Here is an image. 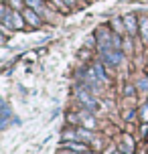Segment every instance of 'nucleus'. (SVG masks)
I'll use <instances>...</instances> for the list:
<instances>
[{
  "mask_svg": "<svg viewBox=\"0 0 148 154\" xmlns=\"http://www.w3.org/2000/svg\"><path fill=\"white\" fill-rule=\"evenodd\" d=\"M112 29L118 32V35H122L126 31V24H124V18H114V23H112Z\"/></svg>",
  "mask_w": 148,
  "mask_h": 154,
  "instance_id": "obj_13",
  "label": "nucleus"
},
{
  "mask_svg": "<svg viewBox=\"0 0 148 154\" xmlns=\"http://www.w3.org/2000/svg\"><path fill=\"white\" fill-rule=\"evenodd\" d=\"M140 37H142V43L148 45V16L140 18Z\"/></svg>",
  "mask_w": 148,
  "mask_h": 154,
  "instance_id": "obj_12",
  "label": "nucleus"
},
{
  "mask_svg": "<svg viewBox=\"0 0 148 154\" xmlns=\"http://www.w3.org/2000/svg\"><path fill=\"white\" fill-rule=\"evenodd\" d=\"M24 2H26V6H29V8L37 10L41 16L47 14V8H45V4H43V0H24Z\"/></svg>",
  "mask_w": 148,
  "mask_h": 154,
  "instance_id": "obj_11",
  "label": "nucleus"
},
{
  "mask_svg": "<svg viewBox=\"0 0 148 154\" xmlns=\"http://www.w3.org/2000/svg\"><path fill=\"white\" fill-rule=\"evenodd\" d=\"M61 148H65V150H73V152H87V144H83L81 140L79 142H75V140H67V142H63Z\"/></svg>",
  "mask_w": 148,
  "mask_h": 154,
  "instance_id": "obj_7",
  "label": "nucleus"
},
{
  "mask_svg": "<svg viewBox=\"0 0 148 154\" xmlns=\"http://www.w3.org/2000/svg\"><path fill=\"white\" fill-rule=\"evenodd\" d=\"M69 120L71 122H75L77 120L83 128H87V130H95V126H97V122H95V118H94V112L91 109H79L77 114H71L69 116Z\"/></svg>",
  "mask_w": 148,
  "mask_h": 154,
  "instance_id": "obj_3",
  "label": "nucleus"
},
{
  "mask_svg": "<svg viewBox=\"0 0 148 154\" xmlns=\"http://www.w3.org/2000/svg\"><path fill=\"white\" fill-rule=\"evenodd\" d=\"M61 154H79V152H73V150H65V152H61Z\"/></svg>",
  "mask_w": 148,
  "mask_h": 154,
  "instance_id": "obj_20",
  "label": "nucleus"
},
{
  "mask_svg": "<svg viewBox=\"0 0 148 154\" xmlns=\"http://www.w3.org/2000/svg\"><path fill=\"white\" fill-rule=\"evenodd\" d=\"M136 89H140V91H146L148 93V79H146V77H140V79H138Z\"/></svg>",
  "mask_w": 148,
  "mask_h": 154,
  "instance_id": "obj_15",
  "label": "nucleus"
},
{
  "mask_svg": "<svg viewBox=\"0 0 148 154\" xmlns=\"http://www.w3.org/2000/svg\"><path fill=\"white\" fill-rule=\"evenodd\" d=\"M0 18H2V26H4V29H8V26H12V29H23L24 24H26L24 18H23V12L10 8L8 4H2V6H0Z\"/></svg>",
  "mask_w": 148,
  "mask_h": 154,
  "instance_id": "obj_1",
  "label": "nucleus"
},
{
  "mask_svg": "<svg viewBox=\"0 0 148 154\" xmlns=\"http://www.w3.org/2000/svg\"><path fill=\"white\" fill-rule=\"evenodd\" d=\"M116 154H124V152H116Z\"/></svg>",
  "mask_w": 148,
  "mask_h": 154,
  "instance_id": "obj_21",
  "label": "nucleus"
},
{
  "mask_svg": "<svg viewBox=\"0 0 148 154\" xmlns=\"http://www.w3.org/2000/svg\"><path fill=\"white\" fill-rule=\"evenodd\" d=\"M124 24H126V32H128L130 37L140 31V20H138L134 14H126L124 16Z\"/></svg>",
  "mask_w": 148,
  "mask_h": 154,
  "instance_id": "obj_6",
  "label": "nucleus"
},
{
  "mask_svg": "<svg viewBox=\"0 0 148 154\" xmlns=\"http://www.w3.org/2000/svg\"><path fill=\"white\" fill-rule=\"evenodd\" d=\"M87 71H89L95 79H100L101 83H106V81H108V75H106V71H103V65H101V63H94Z\"/></svg>",
  "mask_w": 148,
  "mask_h": 154,
  "instance_id": "obj_8",
  "label": "nucleus"
},
{
  "mask_svg": "<svg viewBox=\"0 0 148 154\" xmlns=\"http://www.w3.org/2000/svg\"><path fill=\"white\" fill-rule=\"evenodd\" d=\"M53 2H55V4H57L59 8H61V10H65V8H69V6H67V2H65V0H53Z\"/></svg>",
  "mask_w": 148,
  "mask_h": 154,
  "instance_id": "obj_18",
  "label": "nucleus"
},
{
  "mask_svg": "<svg viewBox=\"0 0 148 154\" xmlns=\"http://www.w3.org/2000/svg\"><path fill=\"white\" fill-rule=\"evenodd\" d=\"M101 57V61L106 63V65H109V67H118L120 63L124 61V51L122 49H116V47H108V49H101V51H97Z\"/></svg>",
  "mask_w": 148,
  "mask_h": 154,
  "instance_id": "obj_2",
  "label": "nucleus"
},
{
  "mask_svg": "<svg viewBox=\"0 0 148 154\" xmlns=\"http://www.w3.org/2000/svg\"><path fill=\"white\" fill-rule=\"evenodd\" d=\"M75 97H77V101H81V106H83L85 109H91V112H94V109L97 108V100H95L94 91L85 89L83 85L75 89Z\"/></svg>",
  "mask_w": 148,
  "mask_h": 154,
  "instance_id": "obj_4",
  "label": "nucleus"
},
{
  "mask_svg": "<svg viewBox=\"0 0 148 154\" xmlns=\"http://www.w3.org/2000/svg\"><path fill=\"white\" fill-rule=\"evenodd\" d=\"M122 51L124 53H132V38H124L122 41Z\"/></svg>",
  "mask_w": 148,
  "mask_h": 154,
  "instance_id": "obj_16",
  "label": "nucleus"
},
{
  "mask_svg": "<svg viewBox=\"0 0 148 154\" xmlns=\"http://www.w3.org/2000/svg\"><path fill=\"white\" fill-rule=\"evenodd\" d=\"M8 4H10V8H14V10H23L26 6L24 0H8Z\"/></svg>",
  "mask_w": 148,
  "mask_h": 154,
  "instance_id": "obj_14",
  "label": "nucleus"
},
{
  "mask_svg": "<svg viewBox=\"0 0 148 154\" xmlns=\"http://www.w3.org/2000/svg\"><path fill=\"white\" fill-rule=\"evenodd\" d=\"M75 136H77V140H81V142H95V136L91 130H87V128H77L75 130Z\"/></svg>",
  "mask_w": 148,
  "mask_h": 154,
  "instance_id": "obj_9",
  "label": "nucleus"
},
{
  "mask_svg": "<svg viewBox=\"0 0 148 154\" xmlns=\"http://www.w3.org/2000/svg\"><path fill=\"white\" fill-rule=\"evenodd\" d=\"M65 2H67V6H75V4H77V0H65Z\"/></svg>",
  "mask_w": 148,
  "mask_h": 154,
  "instance_id": "obj_19",
  "label": "nucleus"
},
{
  "mask_svg": "<svg viewBox=\"0 0 148 154\" xmlns=\"http://www.w3.org/2000/svg\"><path fill=\"white\" fill-rule=\"evenodd\" d=\"M120 152L124 154H132L134 152V140L128 136V134H124L122 136V144H120Z\"/></svg>",
  "mask_w": 148,
  "mask_h": 154,
  "instance_id": "obj_10",
  "label": "nucleus"
},
{
  "mask_svg": "<svg viewBox=\"0 0 148 154\" xmlns=\"http://www.w3.org/2000/svg\"><path fill=\"white\" fill-rule=\"evenodd\" d=\"M20 12H23V18H24V23H26V24H31V26H41L43 18H41V14L37 12V10H32V8L24 6Z\"/></svg>",
  "mask_w": 148,
  "mask_h": 154,
  "instance_id": "obj_5",
  "label": "nucleus"
},
{
  "mask_svg": "<svg viewBox=\"0 0 148 154\" xmlns=\"http://www.w3.org/2000/svg\"><path fill=\"white\" fill-rule=\"evenodd\" d=\"M140 120H142V122H148V103H146V106H142V109H140Z\"/></svg>",
  "mask_w": 148,
  "mask_h": 154,
  "instance_id": "obj_17",
  "label": "nucleus"
}]
</instances>
